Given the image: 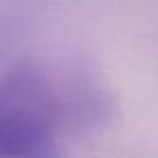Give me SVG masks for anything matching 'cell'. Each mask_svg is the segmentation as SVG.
<instances>
[{
    "instance_id": "cell-1",
    "label": "cell",
    "mask_w": 158,
    "mask_h": 158,
    "mask_svg": "<svg viewBox=\"0 0 158 158\" xmlns=\"http://www.w3.org/2000/svg\"><path fill=\"white\" fill-rule=\"evenodd\" d=\"M80 93V91H78ZM39 67L0 80V158H63L59 123L78 117L82 102Z\"/></svg>"
}]
</instances>
